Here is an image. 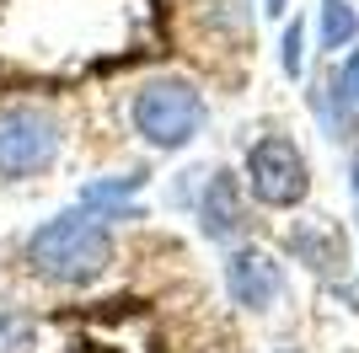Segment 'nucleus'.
<instances>
[{"mask_svg": "<svg viewBox=\"0 0 359 353\" xmlns=\"http://www.w3.org/2000/svg\"><path fill=\"white\" fill-rule=\"evenodd\" d=\"M27 268L48 284H65V289H81V284L102 279L107 263H113V235L102 220H91L86 209H65L54 220H43L27 235Z\"/></svg>", "mask_w": 359, "mask_h": 353, "instance_id": "1", "label": "nucleus"}, {"mask_svg": "<svg viewBox=\"0 0 359 353\" xmlns=\"http://www.w3.org/2000/svg\"><path fill=\"white\" fill-rule=\"evenodd\" d=\"M135 129L156 150L194 145L198 129H204V97H198V86L194 81H177V75L145 81L140 97H135Z\"/></svg>", "mask_w": 359, "mask_h": 353, "instance_id": "2", "label": "nucleus"}, {"mask_svg": "<svg viewBox=\"0 0 359 353\" xmlns=\"http://www.w3.org/2000/svg\"><path fill=\"white\" fill-rule=\"evenodd\" d=\"M65 150V129L48 107L16 102L0 107V182H27V176L48 172Z\"/></svg>", "mask_w": 359, "mask_h": 353, "instance_id": "3", "label": "nucleus"}, {"mask_svg": "<svg viewBox=\"0 0 359 353\" xmlns=\"http://www.w3.org/2000/svg\"><path fill=\"white\" fill-rule=\"evenodd\" d=\"M247 188L269 209H295L311 193V172H306V155H300L295 139H285V134L257 139L247 150Z\"/></svg>", "mask_w": 359, "mask_h": 353, "instance_id": "4", "label": "nucleus"}, {"mask_svg": "<svg viewBox=\"0 0 359 353\" xmlns=\"http://www.w3.org/2000/svg\"><path fill=\"white\" fill-rule=\"evenodd\" d=\"M225 289L236 300L241 310H269L279 294H285V273L273 263L269 251H231V263H225Z\"/></svg>", "mask_w": 359, "mask_h": 353, "instance_id": "5", "label": "nucleus"}, {"mask_svg": "<svg viewBox=\"0 0 359 353\" xmlns=\"http://www.w3.org/2000/svg\"><path fill=\"white\" fill-rule=\"evenodd\" d=\"M198 225H204V235H215V241H236L241 230H247V209H241V188L231 172H215L210 182H204V198H198Z\"/></svg>", "mask_w": 359, "mask_h": 353, "instance_id": "6", "label": "nucleus"}, {"mask_svg": "<svg viewBox=\"0 0 359 353\" xmlns=\"http://www.w3.org/2000/svg\"><path fill=\"white\" fill-rule=\"evenodd\" d=\"M140 188H145V172L97 176V182H86V188H81V209H86L91 220H102V225H113V220H140V209L129 204Z\"/></svg>", "mask_w": 359, "mask_h": 353, "instance_id": "7", "label": "nucleus"}, {"mask_svg": "<svg viewBox=\"0 0 359 353\" xmlns=\"http://www.w3.org/2000/svg\"><path fill=\"white\" fill-rule=\"evenodd\" d=\"M290 247H295V257L311 273H338V268L348 263V247H344V230L332 220H311V225H300L295 235H290Z\"/></svg>", "mask_w": 359, "mask_h": 353, "instance_id": "8", "label": "nucleus"}, {"mask_svg": "<svg viewBox=\"0 0 359 353\" xmlns=\"http://www.w3.org/2000/svg\"><path fill=\"white\" fill-rule=\"evenodd\" d=\"M359 38V11L348 0H322V48H348Z\"/></svg>", "mask_w": 359, "mask_h": 353, "instance_id": "9", "label": "nucleus"}, {"mask_svg": "<svg viewBox=\"0 0 359 353\" xmlns=\"http://www.w3.org/2000/svg\"><path fill=\"white\" fill-rule=\"evenodd\" d=\"M0 353H32V316L0 305Z\"/></svg>", "mask_w": 359, "mask_h": 353, "instance_id": "10", "label": "nucleus"}, {"mask_svg": "<svg viewBox=\"0 0 359 353\" xmlns=\"http://www.w3.org/2000/svg\"><path fill=\"white\" fill-rule=\"evenodd\" d=\"M285 75H300L306 70V22H290L285 27Z\"/></svg>", "mask_w": 359, "mask_h": 353, "instance_id": "11", "label": "nucleus"}, {"mask_svg": "<svg viewBox=\"0 0 359 353\" xmlns=\"http://www.w3.org/2000/svg\"><path fill=\"white\" fill-rule=\"evenodd\" d=\"M332 86H338V97H344L348 107H359V48L344 59V70H338V81H332Z\"/></svg>", "mask_w": 359, "mask_h": 353, "instance_id": "12", "label": "nucleus"}, {"mask_svg": "<svg viewBox=\"0 0 359 353\" xmlns=\"http://www.w3.org/2000/svg\"><path fill=\"white\" fill-rule=\"evenodd\" d=\"M285 6H290V0H263V11H273V16L285 11Z\"/></svg>", "mask_w": 359, "mask_h": 353, "instance_id": "13", "label": "nucleus"}, {"mask_svg": "<svg viewBox=\"0 0 359 353\" xmlns=\"http://www.w3.org/2000/svg\"><path fill=\"white\" fill-rule=\"evenodd\" d=\"M354 193H359V155H354Z\"/></svg>", "mask_w": 359, "mask_h": 353, "instance_id": "14", "label": "nucleus"}, {"mask_svg": "<svg viewBox=\"0 0 359 353\" xmlns=\"http://www.w3.org/2000/svg\"><path fill=\"white\" fill-rule=\"evenodd\" d=\"M279 353H295V348H279Z\"/></svg>", "mask_w": 359, "mask_h": 353, "instance_id": "15", "label": "nucleus"}]
</instances>
